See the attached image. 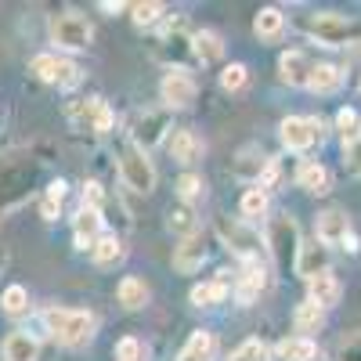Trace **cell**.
I'll return each mask as SVG.
<instances>
[{
  "mask_svg": "<svg viewBox=\"0 0 361 361\" xmlns=\"http://www.w3.org/2000/svg\"><path fill=\"white\" fill-rule=\"evenodd\" d=\"M333 361H361V333H347V336L336 343Z\"/></svg>",
  "mask_w": 361,
  "mask_h": 361,
  "instance_id": "38",
  "label": "cell"
},
{
  "mask_svg": "<svg viewBox=\"0 0 361 361\" xmlns=\"http://www.w3.org/2000/svg\"><path fill=\"white\" fill-rule=\"evenodd\" d=\"M116 361H141V343L134 336H123L116 343Z\"/></svg>",
  "mask_w": 361,
  "mask_h": 361,
  "instance_id": "44",
  "label": "cell"
},
{
  "mask_svg": "<svg viewBox=\"0 0 361 361\" xmlns=\"http://www.w3.org/2000/svg\"><path fill=\"white\" fill-rule=\"evenodd\" d=\"M282 29H286V15H282L279 8H260V11H257L253 33H257L260 40H279Z\"/></svg>",
  "mask_w": 361,
  "mask_h": 361,
  "instance_id": "28",
  "label": "cell"
},
{
  "mask_svg": "<svg viewBox=\"0 0 361 361\" xmlns=\"http://www.w3.org/2000/svg\"><path fill=\"white\" fill-rule=\"evenodd\" d=\"M90 40H94V29H90L83 15L62 11L51 18V44H58L62 51H87Z\"/></svg>",
  "mask_w": 361,
  "mask_h": 361,
  "instance_id": "5",
  "label": "cell"
},
{
  "mask_svg": "<svg viewBox=\"0 0 361 361\" xmlns=\"http://www.w3.org/2000/svg\"><path fill=\"white\" fill-rule=\"evenodd\" d=\"M238 206H243V217H246V224H250V221H257V217L267 214V192L253 185V188L243 192V202H238Z\"/></svg>",
  "mask_w": 361,
  "mask_h": 361,
  "instance_id": "32",
  "label": "cell"
},
{
  "mask_svg": "<svg viewBox=\"0 0 361 361\" xmlns=\"http://www.w3.org/2000/svg\"><path fill=\"white\" fill-rule=\"evenodd\" d=\"M98 8H102V11H109V15H119V11L127 8V4H119V0H102Z\"/></svg>",
  "mask_w": 361,
  "mask_h": 361,
  "instance_id": "47",
  "label": "cell"
},
{
  "mask_svg": "<svg viewBox=\"0 0 361 361\" xmlns=\"http://www.w3.org/2000/svg\"><path fill=\"white\" fill-rule=\"evenodd\" d=\"M293 271L304 282L325 275V271H329V246H322L318 238H314V243H300V253H296V267Z\"/></svg>",
  "mask_w": 361,
  "mask_h": 361,
  "instance_id": "12",
  "label": "cell"
},
{
  "mask_svg": "<svg viewBox=\"0 0 361 361\" xmlns=\"http://www.w3.org/2000/svg\"><path fill=\"white\" fill-rule=\"evenodd\" d=\"M159 94H163L166 109H188L195 102V94H199V87H195V80L185 69H170L163 76V83H159Z\"/></svg>",
  "mask_w": 361,
  "mask_h": 361,
  "instance_id": "8",
  "label": "cell"
},
{
  "mask_svg": "<svg viewBox=\"0 0 361 361\" xmlns=\"http://www.w3.org/2000/svg\"><path fill=\"white\" fill-rule=\"evenodd\" d=\"M177 361H202V357H195V354H188V350H180V354H177Z\"/></svg>",
  "mask_w": 361,
  "mask_h": 361,
  "instance_id": "48",
  "label": "cell"
},
{
  "mask_svg": "<svg viewBox=\"0 0 361 361\" xmlns=\"http://www.w3.org/2000/svg\"><path fill=\"white\" fill-rule=\"evenodd\" d=\"M170 130V116L166 112H145L137 119V130H134V145L141 148V152H148L152 145H159Z\"/></svg>",
  "mask_w": 361,
  "mask_h": 361,
  "instance_id": "14",
  "label": "cell"
},
{
  "mask_svg": "<svg viewBox=\"0 0 361 361\" xmlns=\"http://www.w3.org/2000/svg\"><path fill=\"white\" fill-rule=\"evenodd\" d=\"M58 209H62V202H58V199H51V195L40 199V214H44V221H58Z\"/></svg>",
  "mask_w": 361,
  "mask_h": 361,
  "instance_id": "45",
  "label": "cell"
},
{
  "mask_svg": "<svg viewBox=\"0 0 361 361\" xmlns=\"http://www.w3.org/2000/svg\"><path fill=\"white\" fill-rule=\"evenodd\" d=\"M202 177L199 173H180L177 177V199L180 202H195V199H202Z\"/></svg>",
  "mask_w": 361,
  "mask_h": 361,
  "instance_id": "36",
  "label": "cell"
},
{
  "mask_svg": "<svg viewBox=\"0 0 361 361\" xmlns=\"http://www.w3.org/2000/svg\"><path fill=\"white\" fill-rule=\"evenodd\" d=\"M37 73V80H44V83H54L58 80V58L54 54H37L33 58V66H29Z\"/></svg>",
  "mask_w": 361,
  "mask_h": 361,
  "instance_id": "41",
  "label": "cell"
},
{
  "mask_svg": "<svg viewBox=\"0 0 361 361\" xmlns=\"http://www.w3.org/2000/svg\"><path fill=\"white\" fill-rule=\"evenodd\" d=\"M354 58H357V62H361V44H354Z\"/></svg>",
  "mask_w": 361,
  "mask_h": 361,
  "instance_id": "49",
  "label": "cell"
},
{
  "mask_svg": "<svg viewBox=\"0 0 361 361\" xmlns=\"http://www.w3.org/2000/svg\"><path fill=\"white\" fill-rule=\"evenodd\" d=\"M228 361H271V350H267V343H260V340H246V343H238V347L231 350Z\"/></svg>",
  "mask_w": 361,
  "mask_h": 361,
  "instance_id": "35",
  "label": "cell"
},
{
  "mask_svg": "<svg viewBox=\"0 0 361 361\" xmlns=\"http://www.w3.org/2000/svg\"><path fill=\"white\" fill-rule=\"evenodd\" d=\"M246 80H250V69H246L243 62H231V66H224V69H221V87L228 90V94L243 90V87H246Z\"/></svg>",
  "mask_w": 361,
  "mask_h": 361,
  "instance_id": "34",
  "label": "cell"
},
{
  "mask_svg": "<svg viewBox=\"0 0 361 361\" xmlns=\"http://www.w3.org/2000/svg\"><path fill=\"white\" fill-rule=\"evenodd\" d=\"M116 300H119V304H123L127 311H141V307L148 304V286H145L141 279L127 275L123 282L116 286Z\"/></svg>",
  "mask_w": 361,
  "mask_h": 361,
  "instance_id": "27",
  "label": "cell"
},
{
  "mask_svg": "<svg viewBox=\"0 0 361 361\" xmlns=\"http://www.w3.org/2000/svg\"><path fill=\"white\" fill-rule=\"evenodd\" d=\"M271 357L275 361H318V343L307 340V336H289V340L275 343Z\"/></svg>",
  "mask_w": 361,
  "mask_h": 361,
  "instance_id": "19",
  "label": "cell"
},
{
  "mask_svg": "<svg viewBox=\"0 0 361 361\" xmlns=\"http://www.w3.org/2000/svg\"><path fill=\"white\" fill-rule=\"evenodd\" d=\"M336 130L343 134V141H347V137H357V134H361V116H357V112H354L350 105H343V109L336 112Z\"/></svg>",
  "mask_w": 361,
  "mask_h": 361,
  "instance_id": "40",
  "label": "cell"
},
{
  "mask_svg": "<svg viewBox=\"0 0 361 361\" xmlns=\"http://www.w3.org/2000/svg\"><path fill=\"white\" fill-rule=\"evenodd\" d=\"M311 73H314V62H311L304 51H286V54L279 58V76H282V83H289V87H307Z\"/></svg>",
  "mask_w": 361,
  "mask_h": 361,
  "instance_id": "15",
  "label": "cell"
},
{
  "mask_svg": "<svg viewBox=\"0 0 361 361\" xmlns=\"http://www.w3.org/2000/svg\"><path fill=\"white\" fill-rule=\"evenodd\" d=\"M44 325L47 333L62 343V347H83L94 340L98 318L90 311H69V307H47L44 311Z\"/></svg>",
  "mask_w": 361,
  "mask_h": 361,
  "instance_id": "1",
  "label": "cell"
},
{
  "mask_svg": "<svg viewBox=\"0 0 361 361\" xmlns=\"http://www.w3.org/2000/svg\"><path fill=\"white\" fill-rule=\"evenodd\" d=\"M264 246L271 250V260H275V267L282 271V275H289V271L296 267V253H300V228L289 214L275 217L267 224V238Z\"/></svg>",
  "mask_w": 361,
  "mask_h": 361,
  "instance_id": "2",
  "label": "cell"
},
{
  "mask_svg": "<svg viewBox=\"0 0 361 361\" xmlns=\"http://www.w3.org/2000/svg\"><path fill=\"white\" fill-rule=\"evenodd\" d=\"M90 257H94L98 267H116L119 260L127 257V246H123V238H119V235H102L94 243V250H90Z\"/></svg>",
  "mask_w": 361,
  "mask_h": 361,
  "instance_id": "25",
  "label": "cell"
},
{
  "mask_svg": "<svg viewBox=\"0 0 361 361\" xmlns=\"http://www.w3.org/2000/svg\"><path fill=\"white\" fill-rule=\"evenodd\" d=\"M47 195L62 202V199H66V180H54V185H47Z\"/></svg>",
  "mask_w": 361,
  "mask_h": 361,
  "instance_id": "46",
  "label": "cell"
},
{
  "mask_svg": "<svg viewBox=\"0 0 361 361\" xmlns=\"http://www.w3.org/2000/svg\"><path fill=\"white\" fill-rule=\"evenodd\" d=\"M119 173H123L127 188L137 192V195H148L156 188V166L148 159V152H141L134 141L119 148Z\"/></svg>",
  "mask_w": 361,
  "mask_h": 361,
  "instance_id": "4",
  "label": "cell"
},
{
  "mask_svg": "<svg viewBox=\"0 0 361 361\" xmlns=\"http://www.w3.org/2000/svg\"><path fill=\"white\" fill-rule=\"evenodd\" d=\"M163 11H166L163 4L148 0V4H134V8H130V18H134V25H141V29H145V25H156V22L163 18Z\"/></svg>",
  "mask_w": 361,
  "mask_h": 361,
  "instance_id": "37",
  "label": "cell"
},
{
  "mask_svg": "<svg viewBox=\"0 0 361 361\" xmlns=\"http://www.w3.org/2000/svg\"><path fill=\"white\" fill-rule=\"evenodd\" d=\"M264 166H267V156L260 152L257 145H250V148H243V156H238V163H235V173L243 177V180H260V173H264Z\"/></svg>",
  "mask_w": 361,
  "mask_h": 361,
  "instance_id": "29",
  "label": "cell"
},
{
  "mask_svg": "<svg viewBox=\"0 0 361 361\" xmlns=\"http://www.w3.org/2000/svg\"><path fill=\"white\" fill-rule=\"evenodd\" d=\"M4 361H40V340L15 329L4 340Z\"/></svg>",
  "mask_w": 361,
  "mask_h": 361,
  "instance_id": "20",
  "label": "cell"
},
{
  "mask_svg": "<svg viewBox=\"0 0 361 361\" xmlns=\"http://www.w3.org/2000/svg\"><path fill=\"white\" fill-rule=\"evenodd\" d=\"M264 286H267V271L257 267V264H246L243 279H238V286H235V300H238L243 307H250L253 300L264 293Z\"/></svg>",
  "mask_w": 361,
  "mask_h": 361,
  "instance_id": "21",
  "label": "cell"
},
{
  "mask_svg": "<svg viewBox=\"0 0 361 361\" xmlns=\"http://www.w3.org/2000/svg\"><path fill=\"white\" fill-rule=\"evenodd\" d=\"M322 137H325V123L314 116H286L279 123V141L289 152H307V148Z\"/></svg>",
  "mask_w": 361,
  "mask_h": 361,
  "instance_id": "6",
  "label": "cell"
},
{
  "mask_svg": "<svg viewBox=\"0 0 361 361\" xmlns=\"http://www.w3.org/2000/svg\"><path fill=\"white\" fill-rule=\"evenodd\" d=\"M0 311H4L8 318L29 314V289L25 286H8L4 293H0Z\"/></svg>",
  "mask_w": 361,
  "mask_h": 361,
  "instance_id": "30",
  "label": "cell"
},
{
  "mask_svg": "<svg viewBox=\"0 0 361 361\" xmlns=\"http://www.w3.org/2000/svg\"><path fill=\"white\" fill-rule=\"evenodd\" d=\"M188 354H195V357H202V361H214V350H217V340H214V333H206V329H195L192 333V340H188V347H185Z\"/></svg>",
  "mask_w": 361,
  "mask_h": 361,
  "instance_id": "33",
  "label": "cell"
},
{
  "mask_svg": "<svg viewBox=\"0 0 361 361\" xmlns=\"http://www.w3.org/2000/svg\"><path fill=\"white\" fill-rule=\"evenodd\" d=\"M209 250H206V235L195 231L188 238H180V246H173V267L180 271V275H192V271H199L206 264Z\"/></svg>",
  "mask_w": 361,
  "mask_h": 361,
  "instance_id": "11",
  "label": "cell"
},
{
  "mask_svg": "<svg viewBox=\"0 0 361 361\" xmlns=\"http://www.w3.org/2000/svg\"><path fill=\"white\" fill-rule=\"evenodd\" d=\"M293 325H296L300 336L311 340V333H322L325 329V311L318 304H311V300H304V304H296V311H293Z\"/></svg>",
  "mask_w": 361,
  "mask_h": 361,
  "instance_id": "24",
  "label": "cell"
},
{
  "mask_svg": "<svg viewBox=\"0 0 361 361\" xmlns=\"http://www.w3.org/2000/svg\"><path fill=\"white\" fill-rule=\"evenodd\" d=\"M350 235H354V231H350V221H347L343 209H325V214H318V221H314V238H318L322 246H343Z\"/></svg>",
  "mask_w": 361,
  "mask_h": 361,
  "instance_id": "10",
  "label": "cell"
},
{
  "mask_svg": "<svg viewBox=\"0 0 361 361\" xmlns=\"http://www.w3.org/2000/svg\"><path fill=\"white\" fill-rule=\"evenodd\" d=\"M343 170L347 173H361V134L343 141Z\"/></svg>",
  "mask_w": 361,
  "mask_h": 361,
  "instance_id": "42",
  "label": "cell"
},
{
  "mask_svg": "<svg viewBox=\"0 0 361 361\" xmlns=\"http://www.w3.org/2000/svg\"><path fill=\"white\" fill-rule=\"evenodd\" d=\"M166 152L177 159V163H195L199 156H202V137L195 134V130H188V127H180V130H170V137H166Z\"/></svg>",
  "mask_w": 361,
  "mask_h": 361,
  "instance_id": "16",
  "label": "cell"
},
{
  "mask_svg": "<svg viewBox=\"0 0 361 361\" xmlns=\"http://www.w3.org/2000/svg\"><path fill=\"white\" fill-rule=\"evenodd\" d=\"M340 87H343V69L340 66L314 62V73L307 80V90H314V94H336Z\"/></svg>",
  "mask_w": 361,
  "mask_h": 361,
  "instance_id": "23",
  "label": "cell"
},
{
  "mask_svg": "<svg viewBox=\"0 0 361 361\" xmlns=\"http://www.w3.org/2000/svg\"><path fill=\"white\" fill-rule=\"evenodd\" d=\"M73 119L80 130H90V134H109L112 130V109L105 98H87L73 109Z\"/></svg>",
  "mask_w": 361,
  "mask_h": 361,
  "instance_id": "9",
  "label": "cell"
},
{
  "mask_svg": "<svg viewBox=\"0 0 361 361\" xmlns=\"http://www.w3.org/2000/svg\"><path fill=\"white\" fill-rule=\"evenodd\" d=\"M217 235H221V243L238 257V260H246L253 264V257L260 253V231L246 221H217Z\"/></svg>",
  "mask_w": 361,
  "mask_h": 361,
  "instance_id": "7",
  "label": "cell"
},
{
  "mask_svg": "<svg viewBox=\"0 0 361 361\" xmlns=\"http://www.w3.org/2000/svg\"><path fill=\"white\" fill-rule=\"evenodd\" d=\"M224 296H228V279L199 282V286H192V293H188L192 307H217V304H224Z\"/></svg>",
  "mask_w": 361,
  "mask_h": 361,
  "instance_id": "26",
  "label": "cell"
},
{
  "mask_svg": "<svg viewBox=\"0 0 361 361\" xmlns=\"http://www.w3.org/2000/svg\"><path fill=\"white\" fill-rule=\"evenodd\" d=\"M340 296H343V286H340V279L333 275V271H325V275H318V279L307 282V300H311V304H318L322 311L336 307Z\"/></svg>",
  "mask_w": 361,
  "mask_h": 361,
  "instance_id": "17",
  "label": "cell"
},
{
  "mask_svg": "<svg viewBox=\"0 0 361 361\" xmlns=\"http://www.w3.org/2000/svg\"><path fill=\"white\" fill-rule=\"evenodd\" d=\"M166 228L173 235H180V238H188V235L199 231V221H195V214H192L188 206H177V209H170V214H166Z\"/></svg>",
  "mask_w": 361,
  "mask_h": 361,
  "instance_id": "31",
  "label": "cell"
},
{
  "mask_svg": "<svg viewBox=\"0 0 361 361\" xmlns=\"http://www.w3.org/2000/svg\"><path fill=\"white\" fill-rule=\"evenodd\" d=\"M192 54L199 58L202 66H214L224 58V40L214 33V29H199V33L192 37Z\"/></svg>",
  "mask_w": 361,
  "mask_h": 361,
  "instance_id": "22",
  "label": "cell"
},
{
  "mask_svg": "<svg viewBox=\"0 0 361 361\" xmlns=\"http://www.w3.org/2000/svg\"><path fill=\"white\" fill-rule=\"evenodd\" d=\"M304 33L325 47H347L357 40V25L336 11H314L304 18Z\"/></svg>",
  "mask_w": 361,
  "mask_h": 361,
  "instance_id": "3",
  "label": "cell"
},
{
  "mask_svg": "<svg viewBox=\"0 0 361 361\" xmlns=\"http://www.w3.org/2000/svg\"><path fill=\"white\" fill-rule=\"evenodd\" d=\"M80 199H83V209H98V214H102V206H105V192H102L98 180H87L83 192H80Z\"/></svg>",
  "mask_w": 361,
  "mask_h": 361,
  "instance_id": "43",
  "label": "cell"
},
{
  "mask_svg": "<svg viewBox=\"0 0 361 361\" xmlns=\"http://www.w3.org/2000/svg\"><path fill=\"white\" fill-rule=\"evenodd\" d=\"M105 235V217L98 214V209H83L73 217V243L76 250H94V243Z\"/></svg>",
  "mask_w": 361,
  "mask_h": 361,
  "instance_id": "13",
  "label": "cell"
},
{
  "mask_svg": "<svg viewBox=\"0 0 361 361\" xmlns=\"http://www.w3.org/2000/svg\"><path fill=\"white\" fill-rule=\"evenodd\" d=\"M80 80H83V73H80V66L73 62V58H58V87H66V90H73V87H80Z\"/></svg>",
  "mask_w": 361,
  "mask_h": 361,
  "instance_id": "39",
  "label": "cell"
},
{
  "mask_svg": "<svg viewBox=\"0 0 361 361\" xmlns=\"http://www.w3.org/2000/svg\"><path fill=\"white\" fill-rule=\"evenodd\" d=\"M296 185L304 192H311V195H325L329 188H333V173H329V166L307 159V163H300V170H296Z\"/></svg>",
  "mask_w": 361,
  "mask_h": 361,
  "instance_id": "18",
  "label": "cell"
}]
</instances>
